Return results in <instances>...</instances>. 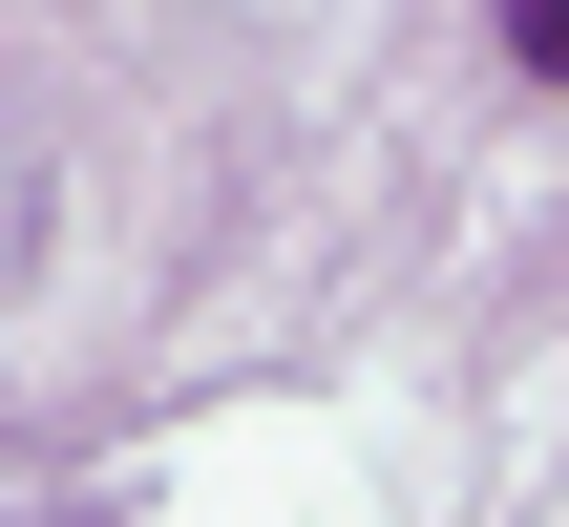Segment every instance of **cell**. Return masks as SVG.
<instances>
[{"mask_svg": "<svg viewBox=\"0 0 569 527\" xmlns=\"http://www.w3.org/2000/svg\"><path fill=\"white\" fill-rule=\"evenodd\" d=\"M507 63H528V84H569V0H507Z\"/></svg>", "mask_w": 569, "mask_h": 527, "instance_id": "cell-1", "label": "cell"}]
</instances>
